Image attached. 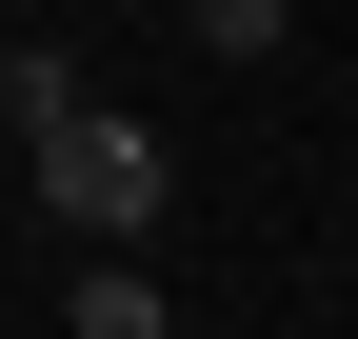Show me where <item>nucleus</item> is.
Instances as JSON below:
<instances>
[{"label":"nucleus","instance_id":"nucleus-1","mask_svg":"<svg viewBox=\"0 0 358 339\" xmlns=\"http://www.w3.org/2000/svg\"><path fill=\"white\" fill-rule=\"evenodd\" d=\"M0 120H20V160H40V220L60 240H159V120H120L80 60H0Z\"/></svg>","mask_w":358,"mask_h":339},{"label":"nucleus","instance_id":"nucleus-2","mask_svg":"<svg viewBox=\"0 0 358 339\" xmlns=\"http://www.w3.org/2000/svg\"><path fill=\"white\" fill-rule=\"evenodd\" d=\"M80 339H159V279H140V240H100V279H80Z\"/></svg>","mask_w":358,"mask_h":339},{"label":"nucleus","instance_id":"nucleus-3","mask_svg":"<svg viewBox=\"0 0 358 339\" xmlns=\"http://www.w3.org/2000/svg\"><path fill=\"white\" fill-rule=\"evenodd\" d=\"M179 20H199L219 60H279V40H299V0H179Z\"/></svg>","mask_w":358,"mask_h":339}]
</instances>
